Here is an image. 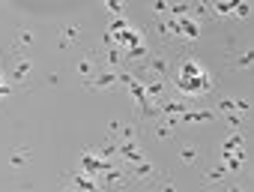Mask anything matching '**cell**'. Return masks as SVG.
<instances>
[{
  "mask_svg": "<svg viewBox=\"0 0 254 192\" xmlns=\"http://www.w3.org/2000/svg\"><path fill=\"white\" fill-rule=\"evenodd\" d=\"M189 108V99H159V111L162 114H183Z\"/></svg>",
  "mask_w": 254,
  "mask_h": 192,
  "instance_id": "5bb4252c",
  "label": "cell"
},
{
  "mask_svg": "<svg viewBox=\"0 0 254 192\" xmlns=\"http://www.w3.org/2000/svg\"><path fill=\"white\" fill-rule=\"evenodd\" d=\"M96 153H99L102 159H111V156H117V138H108L105 144H99V147H96Z\"/></svg>",
  "mask_w": 254,
  "mask_h": 192,
  "instance_id": "ac0fdd59",
  "label": "cell"
},
{
  "mask_svg": "<svg viewBox=\"0 0 254 192\" xmlns=\"http://www.w3.org/2000/svg\"><path fill=\"white\" fill-rule=\"evenodd\" d=\"M251 60H254V54H251V48H245V51H242L239 57H233V66H236V69H245V72H248V69H251Z\"/></svg>",
  "mask_w": 254,
  "mask_h": 192,
  "instance_id": "ffe728a7",
  "label": "cell"
},
{
  "mask_svg": "<svg viewBox=\"0 0 254 192\" xmlns=\"http://www.w3.org/2000/svg\"><path fill=\"white\" fill-rule=\"evenodd\" d=\"M126 171H129L132 180H141V183H150V180L159 177V171H156V165H153L150 159H141V162H135V165H126Z\"/></svg>",
  "mask_w": 254,
  "mask_h": 192,
  "instance_id": "ba28073f",
  "label": "cell"
},
{
  "mask_svg": "<svg viewBox=\"0 0 254 192\" xmlns=\"http://www.w3.org/2000/svg\"><path fill=\"white\" fill-rule=\"evenodd\" d=\"M168 6H171V0H153V12L156 15H168Z\"/></svg>",
  "mask_w": 254,
  "mask_h": 192,
  "instance_id": "cb8c5ba5",
  "label": "cell"
},
{
  "mask_svg": "<svg viewBox=\"0 0 254 192\" xmlns=\"http://www.w3.org/2000/svg\"><path fill=\"white\" fill-rule=\"evenodd\" d=\"M224 177H227V165H212L206 171V183H221Z\"/></svg>",
  "mask_w": 254,
  "mask_h": 192,
  "instance_id": "d6986e66",
  "label": "cell"
},
{
  "mask_svg": "<svg viewBox=\"0 0 254 192\" xmlns=\"http://www.w3.org/2000/svg\"><path fill=\"white\" fill-rule=\"evenodd\" d=\"M66 186H75V189H102L99 186V177H93V174H87V171H72L69 177H66Z\"/></svg>",
  "mask_w": 254,
  "mask_h": 192,
  "instance_id": "9c48e42d",
  "label": "cell"
},
{
  "mask_svg": "<svg viewBox=\"0 0 254 192\" xmlns=\"http://www.w3.org/2000/svg\"><path fill=\"white\" fill-rule=\"evenodd\" d=\"M174 87H177L183 96H203V93H209L215 84H212L209 72H206V69H203V66H200L194 57L183 54V57H180V63H177Z\"/></svg>",
  "mask_w": 254,
  "mask_h": 192,
  "instance_id": "6da1fadb",
  "label": "cell"
},
{
  "mask_svg": "<svg viewBox=\"0 0 254 192\" xmlns=\"http://www.w3.org/2000/svg\"><path fill=\"white\" fill-rule=\"evenodd\" d=\"M117 81H120L117 69H108V66H105V69H99L93 78H87L84 84H87V90H111Z\"/></svg>",
  "mask_w": 254,
  "mask_h": 192,
  "instance_id": "8992f818",
  "label": "cell"
},
{
  "mask_svg": "<svg viewBox=\"0 0 254 192\" xmlns=\"http://www.w3.org/2000/svg\"><path fill=\"white\" fill-rule=\"evenodd\" d=\"M218 108L221 111H236V99H218Z\"/></svg>",
  "mask_w": 254,
  "mask_h": 192,
  "instance_id": "d4e9b609",
  "label": "cell"
},
{
  "mask_svg": "<svg viewBox=\"0 0 254 192\" xmlns=\"http://www.w3.org/2000/svg\"><path fill=\"white\" fill-rule=\"evenodd\" d=\"M180 159H183V162H194V159H197V147H194V144H191V147H183V150H180Z\"/></svg>",
  "mask_w": 254,
  "mask_h": 192,
  "instance_id": "7402d4cb",
  "label": "cell"
},
{
  "mask_svg": "<svg viewBox=\"0 0 254 192\" xmlns=\"http://www.w3.org/2000/svg\"><path fill=\"white\" fill-rule=\"evenodd\" d=\"M0 3H6V0H0Z\"/></svg>",
  "mask_w": 254,
  "mask_h": 192,
  "instance_id": "4316f807",
  "label": "cell"
},
{
  "mask_svg": "<svg viewBox=\"0 0 254 192\" xmlns=\"http://www.w3.org/2000/svg\"><path fill=\"white\" fill-rule=\"evenodd\" d=\"M156 33H159V39L162 42H174V45H186L183 42V36H180V21L174 18V15H162L156 24Z\"/></svg>",
  "mask_w": 254,
  "mask_h": 192,
  "instance_id": "7a4b0ae2",
  "label": "cell"
},
{
  "mask_svg": "<svg viewBox=\"0 0 254 192\" xmlns=\"http://www.w3.org/2000/svg\"><path fill=\"white\" fill-rule=\"evenodd\" d=\"M96 57H99V63H105L108 69H120V63H123V48L111 42V45H105V51H99Z\"/></svg>",
  "mask_w": 254,
  "mask_h": 192,
  "instance_id": "30bf717a",
  "label": "cell"
},
{
  "mask_svg": "<svg viewBox=\"0 0 254 192\" xmlns=\"http://www.w3.org/2000/svg\"><path fill=\"white\" fill-rule=\"evenodd\" d=\"M33 45V30L30 27H24V30H18V36H15V42H12V51H21V48H30Z\"/></svg>",
  "mask_w": 254,
  "mask_h": 192,
  "instance_id": "2e32d148",
  "label": "cell"
},
{
  "mask_svg": "<svg viewBox=\"0 0 254 192\" xmlns=\"http://www.w3.org/2000/svg\"><path fill=\"white\" fill-rule=\"evenodd\" d=\"M81 36V24H66L63 27V39H60V48H69V42H75Z\"/></svg>",
  "mask_w": 254,
  "mask_h": 192,
  "instance_id": "e0dca14e",
  "label": "cell"
},
{
  "mask_svg": "<svg viewBox=\"0 0 254 192\" xmlns=\"http://www.w3.org/2000/svg\"><path fill=\"white\" fill-rule=\"evenodd\" d=\"M248 108H251V105H248L245 99H236V111H242V114H248Z\"/></svg>",
  "mask_w": 254,
  "mask_h": 192,
  "instance_id": "484cf974",
  "label": "cell"
},
{
  "mask_svg": "<svg viewBox=\"0 0 254 192\" xmlns=\"http://www.w3.org/2000/svg\"><path fill=\"white\" fill-rule=\"evenodd\" d=\"M141 72L144 75H156V78H168V72H171V60H168V54H147L144 60H141Z\"/></svg>",
  "mask_w": 254,
  "mask_h": 192,
  "instance_id": "3957f363",
  "label": "cell"
},
{
  "mask_svg": "<svg viewBox=\"0 0 254 192\" xmlns=\"http://www.w3.org/2000/svg\"><path fill=\"white\" fill-rule=\"evenodd\" d=\"M108 165H114L111 159H102L96 150H84L81 153V171H87V174H93V177H99Z\"/></svg>",
  "mask_w": 254,
  "mask_h": 192,
  "instance_id": "52a82bcc",
  "label": "cell"
},
{
  "mask_svg": "<svg viewBox=\"0 0 254 192\" xmlns=\"http://www.w3.org/2000/svg\"><path fill=\"white\" fill-rule=\"evenodd\" d=\"M180 120L183 123H206V120H212V111L209 108H186L183 114H180Z\"/></svg>",
  "mask_w": 254,
  "mask_h": 192,
  "instance_id": "4fadbf2b",
  "label": "cell"
},
{
  "mask_svg": "<svg viewBox=\"0 0 254 192\" xmlns=\"http://www.w3.org/2000/svg\"><path fill=\"white\" fill-rule=\"evenodd\" d=\"M177 21H180V36H183L186 45L200 39V33H203V21H197L194 15H183V18H177Z\"/></svg>",
  "mask_w": 254,
  "mask_h": 192,
  "instance_id": "5b68a950",
  "label": "cell"
},
{
  "mask_svg": "<svg viewBox=\"0 0 254 192\" xmlns=\"http://www.w3.org/2000/svg\"><path fill=\"white\" fill-rule=\"evenodd\" d=\"M168 15H174V18L191 15V0H171V6H168Z\"/></svg>",
  "mask_w": 254,
  "mask_h": 192,
  "instance_id": "9a60e30c",
  "label": "cell"
},
{
  "mask_svg": "<svg viewBox=\"0 0 254 192\" xmlns=\"http://www.w3.org/2000/svg\"><path fill=\"white\" fill-rule=\"evenodd\" d=\"M248 12H251V3H248V0H239L236 9H233V15L236 18H248Z\"/></svg>",
  "mask_w": 254,
  "mask_h": 192,
  "instance_id": "44dd1931",
  "label": "cell"
},
{
  "mask_svg": "<svg viewBox=\"0 0 254 192\" xmlns=\"http://www.w3.org/2000/svg\"><path fill=\"white\" fill-rule=\"evenodd\" d=\"M30 156H33V150L30 147H24V144H15L12 147V153H9V168H24L27 162H30Z\"/></svg>",
  "mask_w": 254,
  "mask_h": 192,
  "instance_id": "7c38bea8",
  "label": "cell"
},
{
  "mask_svg": "<svg viewBox=\"0 0 254 192\" xmlns=\"http://www.w3.org/2000/svg\"><path fill=\"white\" fill-rule=\"evenodd\" d=\"M99 69H102L99 57H90V54H84V57H78V60H75V72H78L84 81H87V78H93Z\"/></svg>",
  "mask_w": 254,
  "mask_h": 192,
  "instance_id": "8fae6325",
  "label": "cell"
},
{
  "mask_svg": "<svg viewBox=\"0 0 254 192\" xmlns=\"http://www.w3.org/2000/svg\"><path fill=\"white\" fill-rule=\"evenodd\" d=\"M9 78L15 84H27L30 87V81H33V60L30 57H15L12 69H9Z\"/></svg>",
  "mask_w": 254,
  "mask_h": 192,
  "instance_id": "277c9868",
  "label": "cell"
},
{
  "mask_svg": "<svg viewBox=\"0 0 254 192\" xmlns=\"http://www.w3.org/2000/svg\"><path fill=\"white\" fill-rule=\"evenodd\" d=\"M105 6H108L111 12H117V15H123V9H126V0H105Z\"/></svg>",
  "mask_w": 254,
  "mask_h": 192,
  "instance_id": "603a6c76",
  "label": "cell"
}]
</instances>
